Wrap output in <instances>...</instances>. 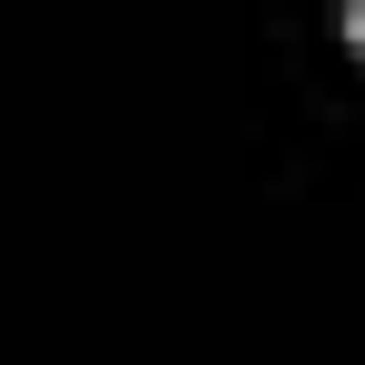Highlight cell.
I'll use <instances>...</instances> for the list:
<instances>
[{
	"mask_svg": "<svg viewBox=\"0 0 365 365\" xmlns=\"http://www.w3.org/2000/svg\"><path fill=\"white\" fill-rule=\"evenodd\" d=\"M345 31H355V51H365V0H345Z\"/></svg>",
	"mask_w": 365,
	"mask_h": 365,
	"instance_id": "1",
	"label": "cell"
}]
</instances>
